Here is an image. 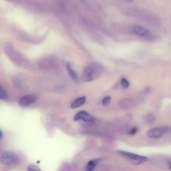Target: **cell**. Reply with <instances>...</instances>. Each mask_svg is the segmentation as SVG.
<instances>
[{"label":"cell","mask_w":171,"mask_h":171,"mask_svg":"<svg viewBox=\"0 0 171 171\" xmlns=\"http://www.w3.org/2000/svg\"><path fill=\"white\" fill-rule=\"evenodd\" d=\"M103 67L100 64L94 63H92L86 68L83 75V80L85 82L93 81L102 74Z\"/></svg>","instance_id":"6da1fadb"},{"label":"cell","mask_w":171,"mask_h":171,"mask_svg":"<svg viewBox=\"0 0 171 171\" xmlns=\"http://www.w3.org/2000/svg\"><path fill=\"white\" fill-rule=\"evenodd\" d=\"M1 161L5 165L14 166L19 164L20 160L19 157L15 153L8 151L2 154Z\"/></svg>","instance_id":"7a4b0ae2"},{"label":"cell","mask_w":171,"mask_h":171,"mask_svg":"<svg viewBox=\"0 0 171 171\" xmlns=\"http://www.w3.org/2000/svg\"><path fill=\"white\" fill-rule=\"evenodd\" d=\"M117 153L121 156L127 159L134 163L139 164L146 162L148 160V157L142 156L129 152L122 151H118Z\"/></svg>","instance_id":"3957f363"},{"label":"cell","mask_w":171,"mask_h":171,"mask_svg":"<svg viewBox=\"0 0 171 171\" xmlns=\"http://www.w3.org/2000/svg\"><path fill=\"white\" fill-rule=\"evenodd\" d=\"M169 129V127H166L153 128L148 131L147 135L151 138H160L165 133L167 132Z\"/></svg>","instance_id":"277c9868"},{"label":"cell","mask_w":171,"mask_h":171,"mask_svg":"<svg viewBox=\"0 0 171 171\" xmlns=\"http://www.w3.org/2000/svg\"><path fill=\"white\" fill-rule=\"evenodd\" d=\"M130 32L132 34L142 36H148L151 34L149 30L139 25L134 26L130 29Z\"/></svg>","instance_id":"5b68a950"},{"label":"cell","mask_w":171,"mask_h":171,"mask_svg":"<svg viewBox=\"0 0 171 171\" xmlns=\"http://www.w3.org/2000/svg\"><path fill=\"white\" fill-rule=\"evenodd\" d=\"M74 120L75 121L81 120L86 122H91L94 121V119L92 116L84 111L79 112L75 116Z\"/></svg>","instance_id":"8992f818"},{"label":"cell","mask_w":171,"mask_h":171,"mask_svg":"<svg viewBox=\"0 0 171 171\" xmlns=\"http://www.w3.org/2000/svg\"><path fill=\"white\" fill-rule=\"evenodd\" d=\"M36 100V97L33 95H26L23 97L20 100L19 104L23 107L28 106L34 103Z\"/></svg>","instance_id":"52a82bcc"},{"label":"cell","mask_w":171,"mask_h":171,"mask_svg":"<svg viewBox=\"0 0 171 171\" xmlns=\"http://www.w3.org/2000/svg\"><path fill=\"white\" fill-rule=\"evenodd\" d=\"M102 160L101 158H98L89 161L86 166V171H93L97 165Z\"/></svg>","instance_id":"ba28073f"},{"label":"cell","mask_w":171,"mask_h":171,"mask_svg":"<svg viewBox=\"0 0 171 171\" xmlns=\"http://www.w3.org/2000/svg\"><path fill=\"white\" fill-rule=\"evenodd\" d=\"M86 101V98L84 96L76 99L71 104V108L73 109H75L79 107L84 104Z\"/></svg>","instance_id":"9c48e42d"},{"label":"cell","mask_w":171,"mask_h":171,"mask_svg":"<svg viewBox=\"0 0 171 171\" xmlns=\"http://www.w3.org/2000/svg\"><path fill=\"white\" fill-rule=\"evenodd\" d=\"M145 121L148 125H153L156 121L155 115L154 113H149L146 115L144 118Z\"/></svg>","instance_id":"30bf717a"},{"label":"cell","mask_w":171,"mask_h":171,"mask_svg":"<svg viewBox=\"0 0 171 171\" xmlns=\"http://www.w3.org/2000/svg\"><path fill=\"white\" fill-rule=\"evenodd\" d=\"M67 68L70 76L74 80H77L78 79V76L72 68L70 64H67Z\"/></svg>","instance_id":"8fae6325"},{"label":"cell","mask_w":171,"mask_h":171,"mask_svg":"<svg viewBox=\"0 0 171 171\" xmlns=\"http://www.w3.org/2000/svg\"><path fill=\"white\" fill-rule=\"evenodd\" d=\"M121 86L124 89H127L129 88L130 84L129 82L126 78H123L121 80Z\"/></svg>","instance_id":"7c38bea8"},{"label":"cell","mask_w":171,"mask_h":171,"mask_svg":"<svg viewBox=\"0 0 171 171\" xmlns=\"http://www.w3.org/2000/svg\"><path fill=\"white\" fill-rule=\"evenodd\" d=\"M111 98L109 96H106L102 100V104L103 106H108L110 102Z\"/></svg>","instance_id":"4fadbf2b"},{"label":"cell","mask_w":171,"mask_h":171,"mask_svg":"<svg viewBox=\"0 0 171 171\" xmlns=\"http://www.w3.org/2000/svg\"><path fill=\"white\" fill-rule=\"evenodd\" d=\"M7 97V94L5 91L4 88L0 86V99H5Z\"/></svg>","instance_id":"5bb4252c"},{"label":"cell","mask_w":171,"mask_h":171,"mask_svg":"<svg viewBox=\"0 0 171 171\" xmlns=\"http://www.w3.org/2000/svg\"><path fill=\"white\" fill-rule=\"evenodd\" d=\"M27 171H42L39 168L33 165H31L28 167Z\"/></svg>","instance_id":"9a60e30c"},{"label":"cell","mask_w":171,"mask_h":171,"mask_svg":"<svg viewBox=\"0 0 171 171\" xmlns=\"http://www.w3.org/2000/svg\"><path fill=\"white\" fill-rule=\"evenodd\" d=\"M138 131V128L134 127L132 128L129 131V133L130 135H134Z\"/></svg>","instance_id":"2e32d148"},{"label":"cell","mask_w":171,"mask_h":171,"mask_svg":"<svg viewBox=\"0 0 171 171\" xmlns=\"http://www.w3.org/2000/svg\"><path fill=\"white\" fill-rule=\"evenodd\" d=\"M2 137V134L1 131H0V140H1Z\"/></svg>","instance_id":"e0dca14e"}]
</instances>
